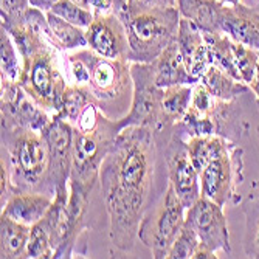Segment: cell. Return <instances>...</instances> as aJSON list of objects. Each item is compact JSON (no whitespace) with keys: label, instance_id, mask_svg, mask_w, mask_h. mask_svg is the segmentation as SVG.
I'll list each match as a JSON object with an SVG mask.
<instances>
[{"label":"cell","instance_id":"6da1fadb","mask_svg":"<svg viewBox=\"0 0 259 259\" xmlns=\"http://www.w3.org/2000/svg\"><path fill=\"white\" fill-rule=\"evenodd\" d=\"M100 185L112 244L127 253L145 214L169 185L161 137L145 126L121 129L103 161Z\"/></svg>","mask_w":259,"mask_h":259},{"label":"cell","instance_id":"7a4b0ae2","mask_svg":"<svg viewBox=\"0 0 259 259\" xmlns=\"http://www.w3.org/2000/svg\"><path fill=\"white\" fill-rule=\"evenodd\" d=\"M16 193L39 191L55 197L50 179V151L42 132L2 121V158Z\"/></svg>","mask_w":259,"mask_h":259},{"label":"cell","instance_id":"3957f363","mask_svg":"<svg viewBox=\"0 0 259 259\" xmlns=\"http://www.w3.org/2000/svg\"><path fill=\"white\" fill-rule=\"evenodd\" d=\"M113 13L126 27L131 62H154L177 39L180 13L176 7H152L141 0H116Z\"/></svg>","mask_w":259,"mask_h":259},{"label":"cell","instance_id":"277c9868","mask_svg":"<svg viewBox=\"0 0 259 259\" xmlns=\"http://www.w3.org/2000/svg\"><path fill=\"white\" fill-rule=\"evenodd\" d=\"M89 67V78L84 87L107 118L120 121L129 113L134 97L131 61L107 59L89 47L76 52Z\"/></svg>","mask_w":259,"mask_h":259},{"label":"cell","instance_id":"5b68a950","mask_svg":"<svg viewBox=\"0 0 259 259\" xmlns=\"http://www.w3.org/2000/svg\"><path fill=\"white\" fill-rule=\"evenodd\" d=\"M65 62L67 52L44 49L28 64L23 65L19 84L37 106L50 115L58 113L62 107L64 92L68 84Z\"/></svg>","mask_w":259,"mask_h":259},{"label":"cell","instance_id":"8992f818","mask_svg":"<svg viewBox=\"0 0 259 259\" xmlns=\"http://www.w3.org/2000/svg\"><path fill=\"white\" fill-rule=\"evenodd\" d=\"M68 190L70 194L65 206L61 244L55 253V257H72L81 233L84 230L103 228L104 213H107L101 185L89 188L75 182H68Z\"/></svg>","mask_w":259,"mask_h":259},{"label":"cell","instance_id":"52a82bcc","mask_svg":"<svg viewBox=\"0 0 259 259\" xmlns=\"http://www.w3.org/2000/svg\"><path fill=\"white\" fill-rule=\"evenodd\" d=\"M186 206L168 185L160 200L149 208L138 228V241L149 248L155 259L168 257L169 250L185 224Z\"/></svg>","mask_w":259,"mask_h":259},{"label":"cell","instance_id":"ba28073f","mask_svg":"<svg viewBox=\"0 0 259 259\" xmlns=\"http://www.w3.org/2000/svg\"><path fill=\"white\" fill-rule=\"evenodd\" d=\"M120 131L118 121L107 118L106 115L101 116L93 131L81 132L73 129V161L70 182L89 188L100 185L103 161Z\"/></svg>","mask_w":259,"mask_h":259},{"label":"cell","instance_id":"9c48e42d","mask_svg":"<svg viewBox=\"0 0 259 259\" xmlns=\"http://www.w3.org/2000/svg\"><path fill=\"white\" fill-rule=\"evenodd\" d=\"M161 137L163 154L166 161V171L169 185L176 190L177 196L186 208H190L200 196V174L188 154L186 134L180 124H174L169 129L155 132Z\"/></svg>","mask_w":259,"mask_h":259},{"label":"cell","instance_id":"30bf717a","mask_svg":"<svg viewBox=\"0 0 259 259\" xmlns=\"http://www.w3.org/2000/svg\"><path fill=\"white\" fill-rule=\"evenodd\" d=\"M131 73L134 81V97L129 113L118 121L120 129L129 126H145L154 132L164 131L161 120V103L164 89L155 81L152 62H132Z\"/></svg>","mask_w":259,"mask_h":259},{"label":"cell","instance_id":"8fae6325","mask_svg":"<svg viewBox=\"0 0 259 259\" xmlns=\"http://www.w3.org/2000/svg\"><path fill=\"white\" fill-rule=\"evenodd\" d=\"M244 180V151L233 143L228 151L209 161L200 172V193L203 197L225 206L241 200L238 186Z\"/></svg>","mask_w":259,"mask_h":259},{"label":"cell","instance_id":"7c38bea8","mask_svg":"<svg viewBox=\"0 0 259 259\" xmlns=\"http://www.w3.org/2000/svg\"><path fill=\"white\" fill-rule=\"evenodd\" d=\"M185 221L197 233L202 247L213 253L224 251L231 254L230 231L222 205L200 196L190 208H186Z\"/></svg>","mask_w":259,"mask_h":259},{"label":"cell","instance_id":"4fadbf2b","mask_svg":"<svg viewBox=\"0 0 259 259\" xmlns=\"http://www.w3.org/2000/svg\"><path fill=\"white\" fill-rule=\"evenodd\" d=\"M0 82H2L0 84V89H2V98H0L2 121L42 132L45 126L52 121V115L37 106L19 82L8 79H0Z\"/></svg>","mask_w":259,"mask_h":259},{"label":"cell","instance_id":"5bb4252c","mask_svg":"<svg viewBox=\"0 0 259 259\" xmlns=\"http://www.w3.org/2000/svg\"><path fill=\"white\" fill-rule=\"evenodd\" d=\"M50 151V179L56 191L68 186L73 161V126L61 115H52V121L42 131Z\"/></svg>","mask_w":259,"mask_h":259},{"label":"cell","instance_id":"9a60e30c","mask_svg":"<svg viewBox=\"0 0 259 259\" xmlns=\"http://www.w3.org/2000/svg\"><path fill=\"white\" fill-rule=\"evenodd\" d=\"M87 47L107 59L129 61V37L123 20L115 13L95 14V19L85 30Z\"/></svg>","mask_w":259,"mask_h":259},{"label":"cell","instance_id":"2e32d148","mask_svg":"<svg viewBox=\"0 0 259 259\" xmlns=\"http://www.w3.org/2000/svg\"><path fill=\"white\" fill-rule=\"evenodd\" d=\"M176 40L183 55L188 72L199 82L206 70L214 64L213 55H211L209 45L205 39L203 31L193 20L180 16L179 33Z\"/></svg>","mask_w":259,"mask_h":259},{"label":"cell","instance_id":"e0dca14e","mask_svg":"<svg viewBox=\"0 0 259 259\" xmlns=\"http://www.w3.org/2000/svg\"><path fill=\"white\" fill-rule=\"evenodd\" d=\"M221 33L259 52V7L250 8L244 4L224 5L219 17Z\"/></svg>","mask_w":259,"mask_h":259},{"label":"cell","instance_id":"ac0fdd59","mask_svg":"<svg viewBox=\"0 0 259 259\" xmlns=\"http://www.w3.org/2000/svg\"><path fill=\"white\" fill-rule=\"evenodd\" d=\"M53 203V197L39 191L14 193L2 206V214L28 227L39 222Z\"/></svg>","mask_w":259,"mask_h":259},{"label":"cell","instance_id":"d6986e66","mask_svg":"<svg viewBox=\"0 0 259 259\" xmlns=\"http://www.w3.org/2000/svg\"><path fill=\"white\" fill-rule=\"evenodd\" d=\"M152 64L155 68V81L163 89L176 84L194 85L197 82L188 72L177 40L171 42Z\"/></svg>","mask_w":259,"mask_h":259},{"label":"cell","instance_id":"ffe728a7","mask_svg":"<svg viewBox=\"0 0 259 259\" xmlns=\"http://www.w3.org/2000/svg\"><path fill=\"white\" fill-rule=\"evenodd\" d=\"M31 227L20 224L8 216L0 214V257H27Z\"/></svg>","mask_w":259,"mask_h":259},{"label":"cell","instance_id":"44dd1931","mask_svg":"<svg viewBox=\"0 0 259 259\" xmlns=\"http://www.w3.org/2000/svg\"><path fill=\"white\" fill-rule=\"evenodd\" d=\"M233 143H236V141H231L218 134L194 135L186 138L188 154H190V158L194 164V168L199 171V174L205 169V166L209 161H213L225 151H228Z\"/></svg>","mask_w":259,"mask_h":259},{"label":"cell","instance_id":"7402d4cb","mask_svg":"<svg viewBox=\"0 0 259 259\" xmlns=\"http://www.w3.org/2000/svg\"><path fill=\"white\" fill-rule=\"evenodd\" d=\"M224 4L218 0H177L182 17L193 20L205 33H221L219 17Z\"/></svg>","mask_w":259,"mask_h":259},{"label":"cell","instance_id":"603a6c76","mask_svg":"<svg viewBox=\"0 0 259 259\" xmlns=\"http://www.w3.org/2000/svg\"><path fill=\"white\" fill-rule=\"evenodd\" d=\"M193 85L188 84H176L164 87L163 103H161V120L163 127L169 129L185 116L191 106Z\"/></svg>","mask_w":259,"mask_h":259},{"label":"cell","instance_id":"cb8c5ba5","mask_svg":"<svg viewBox=\"0 0 259 259\" xmlns=\"http://www.w3.org/2000/svg\"><path fill=\"white\" fill-rule=\"evenodd\" d=\"M200 82L205 84V87L211 92V95L216 97L218 100H224V101L238 100L242 95L251 93L250 85L231 78L221 67H218L214 64L206 70L205 75L200 78Z\"/></svg>","mask_w":259,"mask_h":259},{"label":"cell","instance_id":"d4e9b609","mask_svg":"<svg viewBox=\"0 0 259 259\" xmlns=\"http://www.w3.org/2000/svg\"><path fill=\"white\" fill-rule=\"evenodd\" d=\"M241 209L245 216L244 253L248 257H259V180L253 183Z\"/></svg>","mask_w":259,"mask_h":259},{"label":"cell","instance_id":"484cf974","mask_svg":"<svg viewBox=\"0 0 259 259\" xmlns=\"http://www.w3.org/2000/svg\"><path fill=\"white\" fill-rule=\"evenodd\" d=\"M239 100V98H238ZM238 100H218L216 106L211 112V118L216 124V134L222 135L231 141L241 140L242 120H241V106Z\"/></svg>","mask_w":259,"mask_h":259},{"label":"cell","instance_id":"4316f807","mask_svg":"<svg viewBox=\"0 0 259 259\" xmlns=\"http://www.w3.org/2000/svg\"><path fill=\"white\" fill-rule=\"evenodd\" d=\"M47 19H49V25L52 28L55 40L64 52L79 50L87 47L85 28L73 25V23L64 20L52 11H47Z\"/></svg>","mask_w":259,"mask_h":259},{"label":"cell","instance_id":"83f0119b","mask_svg":"<svg viewBox=\"0 0 259 259\" xmlns=\"http://www.w3.org/2000/svg\"><path fill=\"white\" fill-rule=\"evenodd\" d=\"M0 79H8L13 82H20L23 73V61L11 36L2 30L0 31Z\"/></svg>","mask_w":259,"mask_h":259},{"label":"cell","instance_id":"f1b7e54d","mask_svg":"<svg viewBox=\"0 0 259 259\" xmlns=\"http://www.w3.org/2000/svg\"><path fill=\"white\" fill-rule=\"evenodd\" d=\"M93 98L87 87L76 85V84H67L65 92H64V100H62V107L58 112L65 121H68L72 126L78 121L79 115L85 109L89 103H92Z\"/></svg>","mask_w":259,"mask_h":259},{"label":"cell","instance_id":"f546056e","mask_svg":"<svg viewBox=\"0 0 259 259\" xmlns=\"http://www.w3.org/2000/svg\"><path fill=\"white\" fill-rule=\"evenodd\" d=\"M27 257H31V259L55 257V248L52 245V231L44 219L31 225Z\"/></svg>","mask_w":259,"mask_h":259},{"label":"cell","instance_id":"4dcf8cb0","mask_svg":"<svg viewBox=\"0 0 259 259\" xmlns=\"http://www.w3.org/2000/svg\"><path fill=\"white\" fill-rule=\"evenodd\" d=\"M231 53H233V61L238 68L241 81L244 84L250 85V82L254 76V72H256L259 52L231 39Z\"/></svg>","mask_w":259,"mask_h":259},{"label":"cell","instance_id":"1f68e13d","mask_svg":"<svg viewBox=\"0 0 259 259\" xmlns=\"http://www.w3.org/2000/svg\"><path fill=\"white\" fill-rule=\"evenodd\" d=\"M50 11L55 13L56 16L62 17L64 20L73 23L76 27L85 28V30L90 27L93 19H95V13L92 10L82 8L78 4L72 2V0H58Z\"/></svg>","mask_w":259,"mask_h":259},{"label":"cell","instance_id":"d6a6232c","mask_svg":"<svg viewBox=\"0 0 259 259\" xmlns=\"http://www.w3.org/2000/svg\"><path fill=\"white\" fill-rule=\"evenodd\" d=\"M200 245V241L197 238V233L194 231V228L185 221L177 239L174 241L168 257L171 259H190L194 257V253L197 251Z\"/></svg>","mask_w":259,"mask_h":259},{"label":"cell","instance_id":"836d02e7","mask_svg":"<svg viewBox=\"0 0 259 259\" xmlns=\"http://www.w3.org/2000/svg\"><path fill=\"white\" fill-rule=\"evenodd\" d=\"M30 8L28 0H0V16L5 17H22Z\"/></svg>","mask_w":259,"mask_h":259},{"label":"cell","instance_id":"e575fe53","mask_svg":"<svg viewBox=\"0 0 259 259\" xmlns=\"http://www.w3.org/2000/svg\"><path fill=\"white\" fill-rule=\"evenodd\" d=\"M116 0H90L92 11L95 14H107L113 13V7Z\"/></svg>","mask_w":259,"mask_h":259},{"label":"cell","instance_id":"d590c367","mask_svg":"<svg viewBox=\"0 0 259 259\" xmlns=\"http://www.w3.org/2000/svg\"><path fill=\"white\" fill-rule=\"evenodd\" d=\"M30 2V7H34V8H39L42 11H50L53 8V5L58 2V0H28Z\"/></svg>","mask_w":259,"mask_h":259},{"label":"cell","instance_id":"8d00e7d4","mask_svg":"<svg viewBox=\"0 0 259 259\" xmlns=\"http://www.w3.org/2000/svg\"><path fill=\"white\" fill-rule=\"evenodd\" d=\"M250 89L253 92V95L256 97L257 103H259V58H257V64H256V72H254V76L250 82Z\"/></svg>","mask_w":259,"mask_h":259},{"label":"cell","instance_id":"74e56055","mask_svg":"<svg viewBox=\"0 0 259 259\" xmlns=\"http://www.w3.org/2000/svg\"><path fill=\"white\" fill-rule=\"evenodd\" d=\"M148 5L152 7H176L177 8V0H141Z\"/></svg>","mask_w":259,"mask_h":259},{"label":"cell","instance_id":"f35d334b","mask_svg":"<svg viewBox=\"0 0 259 259\" xmlns=\"http://www.w3.org/2000/svg\"><path fill=\"white\" fill-rule=\"evenodd\" d=\"M72 2L78 4V5H79V7H82V8L92 10V5H90V0H72Z\"/></svg>","mask_w":259,"mask_h":259},{"label":"cell","instance_id":"ab89813d","mask_svg":"<svg viewBox=\"0 0 259 259\" xmlns=\"http://www.w3.org/2000/svg\"><path fill=\"white\" fill-rule=\"evenodd\" d=\"M218 2H221L224 5H238L241 0H218Z\"/></svg>","mask_w":259,"mask_h":259},{"label":"cell","instance_id":"60d3db41","mask_svg":"<svg viewBox=\"0 0 259 259\" xmlns=\"http://www.w3.org/2000/svg\"><path fill=\"white\" fill-rule=\"evenodd\" d=\"M257 137H259V126H257Z\"/></svg>","mask_w":259,"mask_h":259},{"label":"cell","instance_id":"b9f144b4","mask_svg":"<svg viewBox=\"0 0 259 259\" xmlns=\"http://www.w3.org/2000/svg\"><path fill=\"white\" fill-rule=\"evenodd\" d=\"M256 2H257V4H259V0H256Z\"/></svg>","mask_w":259,"mask_h":259}]
</instances>
